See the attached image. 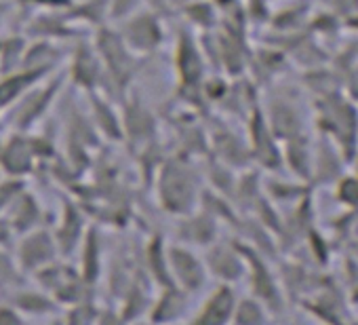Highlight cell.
<instances>
[{"mask_svg":"<svg viewBox=\"0 0 358 325\" xmlns=\"http://www.w3.org/2000/svg\"><path fill=\"white\" fill-rule=\"evenodd\" d=\"M93 47L101 60L103 78H110L116 87L124 89L139 70V57L124 45L118 30L103 28V26L97 28Z\"/></svg>","mask_w":358,"mask_h":325,"instance_id":"cell-1","label":"cell"},{"mask_svg":"<svg viewBox=\"0 0 358 325\" xmlns=\"http://www.w3.org/2000/svg\"><path fill=\"white\" fill-rule=\"evenodd\" d=\"M118 34L137 57L156 51L164 36L154 11H137L131 18L122 20V28L118 30Z\"/></svg>","mask_w":358,"mask_h":325,"instance_id":"cell-2","label":"cell"},{"mask_svg":"<svg viewBox=\"0 0 358 325\" xmlns=\"http://www.w3.org/2000/svg\"><path fill=\"white\" fill-rule=\"evenodd\" d=\"M70 74L72 81L85 89H93L99 83V78H103V66L95 47H87V43H80L74 49Z\"/></svg>","mask_w":358,"mask_h":325,"instance_id":"cell-3","label":"cell"},{"mask_svg":"<svg viewBox=\"0 0 358 325\" xmlns=\"http://www.w3.org/2000/svg\"><path fill=\"white\" fill-rule=\"evenodd\" d=\"M175 64H177V70H179V78H182L188 87H194L196 81L203 74V62H201L194 39L190 34H186V32L177 39Z\"/></svg>","mask_w":358,"mask_h":325,"instance_id":"cell-4","label":"cell"},{"mask_svg":"<svg viewBox=\"0 0 358 325\" xmlns=\"http://www.w3.org/2000/svg\"><path fill=\"white\" fill-rule=\"evenodd\" d=\"M66 20H68V15L64 18V15H59V13H55V11H49V13H45V15L34 18L28 32H30L32 36H36L38 41L55 43L57 39L70 36V34H72V30L68 28V22H66Z\"/></svg>","mask_w":358,"mask_h":325,"instance_id":"cell-5","label":"cell"},{"mask_svg":"<svg viewBox=\"0 0 358 325\" xmlns=\"http://www.w3.org/2000/svg\"><path fill=\"white\" fill-rule=\"evenodd\" d=\"M139 0H110L108 5V18L112 20H127L133 13H137Z\"/></svg>","mask_w":358,"mask_h":325,"instance_id":"cell-6","label":"cell"},{"mask_svg":"<svg viewBox=\"0 0 358 325\" xmlns=\"http://www.w3.org/2000/svg\"><path fill=\"white\" fill-rule=\"evenodd\" d=\"M26 3H34V5H41V7H45V0H26ZM64 7H72V0H51V3H47V9L49 11H59V9H64Z\"/></svg>","mask_w":358,"mask_h":325,"instance_id":"cell-7","label":"cell"},{"mask_svg":"<svg viewBox=\"0 0 358 325\" xmlns=\"http://www.w3.org/2000/svg\"><path fill=\"white\" fill-rule=\"evenodd\" d=\"M3 13H5V11H3V5H0V18H3Z\"/></svg>","mask_w":358,"mask_h":325,"instance_id":"cell-8","label":"cell"},{"mask_svg":"<svg viewBox=\"0 0 358 325\" xmlns=\"http://www.w3.org/2000/svg\"><path fill=\"white\" fill-rule=\"evenodd\" d=\"M80 3H83V0H80Z\"/></svg>","mask_w":358,"mask_h":325,"instance_id":"cell-9","label":"cell"}]
</instances>
